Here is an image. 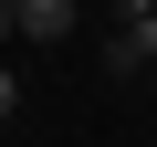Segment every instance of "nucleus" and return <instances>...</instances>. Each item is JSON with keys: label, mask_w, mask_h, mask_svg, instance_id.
<instances>
[{"label": "nucleus", "mask_w": 157, "mask_h": 147, "mask_svg": "<svg viewBox=\"0 0 157 147\" xmlns=\"http://www.w3.org/2000/svg\"><path fill=\"white\" fill-rule=\"evenodd\" d=\"M147 63H157V11H136V21L105 32V74H147Z\"/></svg>", "instance_id": "obj_1"}, {"label": "nucleus", "mask_w": 157, "mask_h": 147, "mask_svg": "<svg viewBox=\"0 0 157 147\" xmlns=\"http://www.w3.org/2000/svg\"><path fill=\"white\" fill-rule=\"evenodd\" d=\"M73 21H84V0H21V11H11V32H21V42H63Z\"/></svg>", "instance_id": "obj_2"}, {"label": "nucleus", "mask_w": 157, "mask_h": 147, "mask_svg": "<svg viewBox=\"0 0 157 147\" xmlns=\"http://www.w3.org/2000/svg\"><path fill=\"white\" fill-rule=\"evenodd\" d=\"M11 116H21V74H0V126H11Z\"/></svg>", "instance_id": "obj_3"}, {"label": "nucleus", "mask_w": 157, "mask_h": 147, "mask_svg": "<svg viewBox=\"0 0 157 147\" xmlns=\"http://www.w3.org/2000/svg\"><path fill=\"white\" fill-rule=\"evenodd\" d=\"M136 11H157V0H115V21H136Z\"/></svg>", "instance_id": "obj_4"}]
</instances>
